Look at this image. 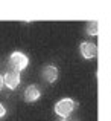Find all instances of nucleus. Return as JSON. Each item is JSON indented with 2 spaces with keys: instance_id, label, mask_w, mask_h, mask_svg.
Returning <instances> with one entry per match:
<instances>
[{
  "instance_id": "obj_7",
  "label": "nucleus",
  "mask_w": 111,
  "mask_h": 121,
  "mask_svg": "<svg viewBox=\"0 0 111 121\" xmlns=\"http://www.w3.org/2000/svg\"><path fill=\"white\" fill-rule=\"evenodd\" d=\"M97 31H99V28H97V22H90L88 26H87V34L91 35V37H96Z\"/></svg>"
},
{
  "instance_id": "obj_6",
  "label": "nucleus",
  "mask_w": 111,
  "mask_h": 121,
  "mask_svg": "<svg viewBox=\"0 0 111 121\" xmlns=\"http://www.w3.org/2000/svg\"><path fill=\"white\" fill-rule=\"evenodd\" d=\"M40 97H41V92L35 84L27 86L26 91H24V101L26 103H35L37 100H40Z\"/></svg>"
},
{
  "instance_id": "obj_4",
  "label": "nucleus",
  "mask_w": 111,
  "mask_h": 121,
  "mask_svg": "<svg viewBox=\"0 0 111 121\" xmlns=\"http://www.w3.org/2000/svg\"><path fill=\"white\" fill-rule=\"evenodd\" d=\"M58 68L53 65H47L43 68V72H41V77H43V80L46 83H49V84H52V83H55L56 80H58Z\"/></svg>"
},
{
  "instance_id": "obj_1",
  "label": "nucleus",
  "mask_w": 111,
  "mask_h": 121,
  "mask_svg": "<svg viewBox=\"0 0 111 121\" xmlns=\"http://www.w3.org/2000/svg\"><path fill=\"white\" fill-rule=\"evenodd\" d=\"M27 65H29V57L26 54L20 52V51L12 52L8 58V66H9L11 71H17V72L24 71L27 68Z\"/></svg>"
},
{
  "instance_id": "obj_8",
  "label": "nucleus",
  "mask_w": 111,
  "mask_h": 121,
  "mask_svg": "<svg viewBox=\"0 0 111 121\" xmlns=\"http://www.w3.org/2000/svg\"><path fill=\"white\" fill-rule=\"evenodd\" d=\"M5 115H6V107L3 106L2 103H0V120H2V118H3Z\"/></svg>"
},
{
  "instance_id": "obj_3",
  "label": "nucleus",
  "mask_w": 111,
  "mask_h": 121,
  "mask_svg": "<svg viewBox=\"0 0 111 121\" xmlns=\"http://www.w3.org/2000/svg\"><path fill=\"white\" fill-rule=\"evenodd\" d=\"M79 51H81V55L85 60H93L97 55V48L91 41H82L81 46H79Z\"/></svg>"
},
{
  "instance_id": "obj_2",
  "label": "nucleus",
  "mask_w": 111,
  "mask_h": 121,
  "mask_svg": "<svg viewBox=\"0 0 111 121\" xmlns=\"http://www.w3.org/2000/svg\"><path fill=\"white\" fill-rule=\"evenodd\" d=\"M76 106H78L76 101H73L72 98H62V100L56 101L53 109H55V113L59 118H69V117L75 112Z\"/></svg>"
},
{
  "instance_id": "obj_10",
  "label": "nucleus",
  "mask_w": 111,
  "mask_h": 121,
  "mask_svg": "<svg viewBox=\"0 0 111 121\" xmlns=\"http://www.w3.org/2000/svg\"><path fill=\"white\" fill-rule=\"evenodd\" d=\"M58 121H76V120H70V118H59Z\"/></svg>"
},
{
  "instance_id": "obj_5",
  "label": "nucleus",
  "mask_w": 111,
  "mask_h": 121,
  "mask_svg": "<svg viewBox=\"0 0 111 121\" xmlns=\"http://www.w3.org/2000/svg\"><path fill=\"white\" fill-rule=\"evenodd\" d=\"M20 80H21L20 72H17V71H11V69H9V71L5 74V86L8 89H11V91H14V89L18 87Z\"/></svg>"
},
{
  "instance_id": "obj_9",
  "label": "nucleus",
  "mask_w": 111,
  "mask_h": 121,
  "mask_svg": "<svg viewBox=\"0 0 111 121\" xmlns=\"http://www.w3.org/2000/svg\"><path fill=\"white\" fill-rule=\"evenodd\" d=\"M3 87H5V77H2V75H0V91H2Z\"/></svg>"
}]
</instances>
